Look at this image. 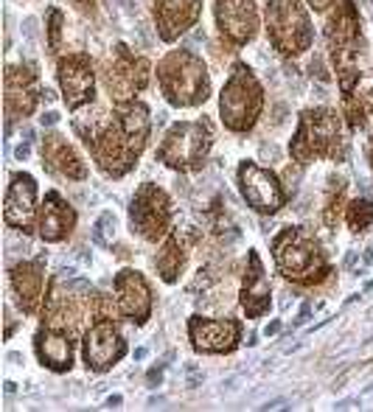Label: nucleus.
Returning <instances> with one entry per match:
<instances>
[{
    "label": "nucleus",
    "mask_w": 373,
    "mask_h": 412,
    "mask_svg": "<svg viewBox=\"0 0 373 412\" xmlns=\"http://www.w3.org/2000/svg\"><path fill=\"white\" fill-rule=\"evenodd\" d=\"M342 179H337V185H331V196H328V205H326V214H323V219H326V225H337V216H339V202H342Z\"/></svg>",
    "instance_id": "nucleus-28"
},
{
    "label": "nucleus",
    "mask_w": 373,
    "mask_h": 412,
    "mask_svg": "<svg viewBox=\"0 0 373 412\" xmlns=\"http://www.w3.org/2000/svg\"><path fill=\"white\" fill-rule=\"evenodd\" d=\"M331 3H334V0H309V6H312L314 12H326Z\"/></svg>",
    "instance_id": "nucleus-31"
},
{
    "label": "nucleus",
    "mask_w": 373,
    "mask_h": 412,
    "mask_svg": "<svg viewBox=\"0 0 373 412\" xmlns=\"http://www.w3.org/2000/svg\"><path fill=\"white\" fill-rule=\"evenodd\" d=\"M40 98V87H37V73L31 68H6V112L15 118H26L34 112Z\"/></svg>",
    "instance_id": "nucleus-19"
},
{
    "label": "nucleus",
    "mask_w": 373,
    "mask_h": 412,
    "mask_svg": "<svg viewBox=\"0 0 373 412\" xmlns=\"http://www.w3.org/2000/svg\"><path fill=\"white\" fill-rule=\"evenodd\" d=\"M247 275H244V286H242V306L247 317H261L270 303H272V286L267 281V272L261 267V258L256 250L247 253Z\"/></svg>",
    "instance_id": "nucleus-21"
},
{
    "label": "nucleus",
    "mask_w": 373,
    "mask_h": 412,
    "mask_svg": "<svg viewBox=\"0 0 373 412\" xmlns=\"http://www.w3.org/2000/svg\"><path fill=\"white\" fill-rule=\"evenodd\" d=\"M149 129V107L140 101H124L115 107L112 118L101 126V132L87 140V146L107 177H124L135 168L140 152L146 149Z\"/></svg>",
    "instance_id": "nucleus-1"
},
{
    "label": "nucleus",
    "mask_w": 373,
    "mask_h": 412,
    "mask_svg": "<svg viewBox=\"0 0 373 412\" xmlns=\"http://www.w3.org/2000/svg\"><path fill=\"white\" fill-rule=\"evenodd\" d=\"M264 110V90L247 65H236L219 93V115L231 132H250Z\"/></svg>",
    "instance_id": "nucleus-6"
},
{
    "label": "nucleus",
    "mask_w": 373,
    "mask_h": 412,
    "mask_svg": "<svg viewBox=\"0 0 373 412\" xmlns=\"http://www.w3.org/2000/svg\"><path fill=\"white\" fill-rule=\"evenodd\" d=\"M203 15V0H154V20L163 43L180 40Z\"/></svg>",
    "instance_id": "nucleus-15"
},
{
    "label": "nucleus",
    "mask_w": 373,
    "mask_h": 412,
    "mask_svg": "<svg viewBox=\"0 0 373 412\" xmlns=\"http://www.w3.org/2000/svg\"><path fill=\"white\" fill-rule=\"evenodd\" d=\"M345 219H348V228H351L353 233L367 230V225L373 222V202H370V199H353V202L348 205Z\"/></svg>",
    "instance_id": "nucleus-26"
},
{
    "label": "nucleus",
    "mask_w": 373,
    "mask_h": 412,
    "mask_svg": "<svg viewBox=\"0 0 373 412\" xmlns=\"http://www.w3.org/2000/svg\"><path fill=\"white\" fill-rule=\"evenodd\" d=\"M289 154L292 160L312 163L317 157H328V160H345L348 146L342 138V124L339 115L334 110L317 107V110H303L300 112V124L298 132L289 143Z\"/></svg>",
    "instance_id": "nucleus-4"
},
{
    "label": "nucleus",
    "mask_w": 373,
    "mask_h": 412,
    "mask_svg": "<svg viewBox=\"0 0 373 412\" xmlns=\"http://www.w3.org/2000/svg\"><path fill=\"white\" fill-rule=\"evenodd\" d=\"M34 348H37V356L45 367L57 370V373H65L71 370L73 365V345H71V334L65 331H57L54 325L37 331L34 337Z\"/></svg>",
    "instance_id": "nucleus-23"
},
{
    "label": "nucleus",
    "mask_w": 373,
    "mask_h": 412,
    "mask_svg": "<svg viewBox=\"0 0 373 412\" xmlns=\"http://www.w3.org/2000/svg\"><path fill=\"white\" fill-rule=\"evenodd\" d=\"M185 264V253H182V244L180 239H168L157 256V270H160V278L166 284H174L180 278V270Z\"/></svg>",
    "instance_id": "nucleus-25"
},
{
    "label": "nucleus",
    "mask_w": 373,
    "mask_h": 412,
    "mask_svg": "<svg viewBox=\"0 0 373 412\" xmlns=\"http://www.w3.org/2000/svg\"><path fill=\"white\" fill-rule=\"evenodd\" d=\"M34 202H37V182L31 174H15L6 191V208H3V219L9 228L29 233L31 230V219H34Z\"/></svg>",
    "instance_id": "nucleus-18"
},
{
    "label": "nucleus",
    "mask_w": 373,
    "mask_h": 412,
    "mask_svg": "<svg viewBox=\"0 0 373 412\" xmlns=\"http://www.w3.org/2000/svg\"><path fill=\"white\" fill-rule=\"evenodd\" d=\"M129 225L132 233L143 236L146 242H157L168 233L171 225V202L163 188L154 182H143L129 205Z\"/></svg>",
    "instance_id": "nucleus-9"
},
{
    "label": "nucleus",
    "mask_w": 373,
    "mask_h": 412,
    "mask_svg": "<svg viewBox=\"0 0 373 412\" xmlns=\"http://www.w3.org/2000/svg\"><path fill=\"white\" fill-rule=\"evenodd\" d=\"M124 353H126V342H124L121 331L112 325V320L101 317V320L85 334V365H87V370L104 373V370H110Z\"/></svg>",
    "instance_id": "nucleus-14"
},
{
    "label": "nucleus",
    "mask_w": 373,
    "mask_h": 412,
    "mask_svg": "<svg viewBox=\"0 0 373 412\" xmlns=\"http://www.w3.org/2000/svg\"><path fill=\"white\" fill-rule=\"evenodd\" d=\"M57 121H59V115H57V112H48V115H43V126H45V124L51 126V124H57Z\"/></svg>",
    "instance_id": "nucleus-35"
},
{
    "label": "nucleus",
    "mask_w": 373,
    "mask_h": 412,
    "mask_svg": "<svg viewBox=\"0 0 373 412\" xmlns=\"http://www.w3.org/2000/svg\"><path fill=\"white\" fill-rule=\"evenodd\" d=\"M160 378H163V367H152V370H149V384H152V387H157V384H160Z\"/></svg>",
    "instance_id": "nucleus-32"
},
{
    "label": "nucleus",
    "mask_w": 373,
    "mask_h": 412,
    "mask_svg": "<svg viewBox=\"0 0 373 412\" xmlns=\"http://www.w3.org/2000/svg\"><path fill=\"white\" fill-rule=\"evenodd\" d=\"M12 331H15V320H12V314L6 311V337H12Z\"/></svg>",
    "instance_id": "nucleus-36"
},
{
    "label": "nucleus",
    "mask_w": 373,
    "mask_h": 412,
    "mask_svg": "<svg viewBox=\"0 0 373 412\" xmlns=\"http://www.w3.org/2000/svg\"><path fill=\"white\" fill-rule=\"evenodd\" d=\"M267 37L284 57H300L314 43V29L300 0H270L267 3Z\"/></svg>",
    "instance_id": "nucleus-8"
},
{
    "label": "nucleus",
    "mask_w": 373,
    "mask_h": 412,
    "mask_svg": "<svg viewBox=\"0 0 373 412\" xmlns=\"http://www.w3.org/2000/svg\"><path fill=\"white\" fill-rule=\"evenodd\" d=\"M157 82H160L166 101L174 107H197L211 96L208 68L189 48H177L160 59Z\"/></svg>",
    "instance_id": "nucleus-2"
},
{
    "label": "nucleus",
    "mask_w": 373,
    "mask_h": 412,
    "mask_svg": "<svg viewBox=\"0 0 373 412\" xmlns=\"http://www.w3.org/2000/svg\"><path fill=\"white\" fill-rule=\"evenodd\" d=\"M12 286L17 292L20 309L26 314H34L43 300V258L37 261H23L12 270Z\"/></svg>",
    "instance_id": "nucleus-24"
},
{
    "label": "nucleus",
    "mask_w": 373,
    "mask_h": 412,
    "mask_svg": "<svg viewBox=\"0 0 373 412\" xmlns=\"http://www.w3.org/2000/svg\"><path fill=\"white\" fill-rule=\"evenodd\" d=\"M76 228V211L71 205L57 193H45V205H43V214H40V236L48 244L65 242Z\"/></svg>",
    "instance_id": "nucleus-20"
},
{
    "label": "nucleus",
    "mask_w": 373,
    "mask_h": 412,
    "mask_svg": "<svg viewBox=\"0 0 373 412\" xmlns=\"http://www.w3.org/2000/svg\"><path fill=\"white\" fill-rule=\"evenodd\" d=\"M236 179H239V188H242V196L247 199V205L258 214H278L284 205H286V193L278 182V177L267 168H261L258 163L253 160H244L236 171Z\"/></svg>",
    "instance_id": "nucleus-10"
},
{
    "label": "nucleus",
    "mask_w": 373,
    "mask_h": 412,
    "mask_svg": "<svg viewBox=\"0 0 373 412\" xmlns=\"http://www.w3.org/2000/svg\"><path fill=\"white\" fill-rule=\"evenodd\" d=\"M107 404H110V406H118V404H121V395H112Z\"/></svg>",
    "instance_id": "nucleus-38"
},
{
    "label": "nucleus",
    "mask_w": 373,
    "mask_h": 412,
    "mask_svg": "<svg viewBox=\"0 0 373 412\" xmlns=\"http://www.w3.org/2000/svg\"><path fill=\"white\" fill-rule=\"evenodd\" d=\"M59 87L68 110H79L93 101L96 96V76H93V62L87 54H71L59 59Z\"/></svg>",
    "instance_id": "nucleus-12"
},
{
    "label": "nucleus",
    "mask_w": 373,
    "mask_h": 412,
    "mask_svg": "<svg viewBox=\"0 0 373 412\" xmlns=\"http://www.w3.org/2000/svg\"><path fill=\"white\" fill-rule=\"evenodd\" d=\"M112 236H115V216H112V211H104L93 228V242L107 247V244H112Z\"/></svg>",
    "instance_id": "nucleus-27"
},
{
    "label": "nucleus",
    "mask_w": 373,
    "mask_h": 412,
    "mask_svg": "<svg viewBox=\"0 0 373 412\" xmlns=\"http://www.w3.org/2000/svg\"><path fill=\"white\" fill-rule=\"evenodd\" d=\"M59 37H62V12L51 9L48 12V51L51 54L59 51Z\"/></svg>",
    "instance_id": "nucleus-29"
},
{
    "label": "nucleus",
    "mask_w": 373,
    "mask_h": 412,
    "mask_svg": "<svg viewBox=\"0 0 373 412\" xmlns=\"http://www.w3.org/2000/svg\"><path fill=\"white\" fill-rule=\"evenodd\" d=\"M214 12H217L219 34L231 45L239 48L253 43L258 31V12L253 6V0H214Z\"/></svg>",
    "instance_id": "nucleus-13"
},
{
    "label": "nucleus",
    "mask_w": 373,
    "mask_h": 412,
    "mask_svg": "<svg viewBox=\"0 0 373 412\" xmlns=\"http://www.w3.org/2000/svg\"><path fill=\"white\" fill-rule=\"evenodd\" d=\"M189 337H191V345L200 353H231L239 345V323L236 320L191 317L189 320Z\"/></svg>",
    "instance_id": "nucleus-16"
},
{
    "label": "nucleus",
    "mask_w": 373,
    "mask_h": 412,
    "mask_svg": "<svg viewBox=\"0 0 373 412\" xmlns=\"http://www.w3.org/2000/svg\"><path fill=\"white\" fill-rule=\"evenodd\" d=\"M326 37H328L339 90L348 98L362 73V34H359V12L353 0H339L337 3V12L328 17Z\"/></svg>",
    "instance_id": "nucleus-3"
},
{
    "label": "nucleus",
    "mask_w": 373,
    "mask_h": 412,
    "mask_svg": "<svg viewBox=\"0 0 373 412\" xmlns=\"http://www.w3.org/2000/svg\"><path fill=\"white\" fill-rule=\"evenodd\" d=\"M115 292H118V311L135 325H143L152 314V292L143 275L135 270H121L115 275Z\"/></svg>",
    "instance_id": "nucleus-17"
},
{
    "label": "nucleus",
    "mask_w": 373,
    "mask_h": 412,
    "mask_svg": "<svg viewBox=\"0 0 373 412\" xmlns=\"http://www.w3.org/2000/svg\"><path fill=\"white\" fill-rule=\"evenodd\" d=\"M149 73H152V65L143 57L129 54L126 45H115V57L107 65V87H110V96L118 104L132 101V96L149 84Z\"/></svg>",
    "instance_id": "nucleus-11"
},
{
    "label": "nucleus",
    "mask_w": 373,
    "mask_h": 412,
    "mask_svg": "<svg viewBox=\"0 0 373 412\" xmlns=\"http://www.w3.org/2000/svg\"><path fill=\"white\" fill-rule=\"evenodd\" d=\"M278 328H281V323L275 320V323H270V325H267V331H264V334H267V337H272V334H278Z\"/></svg>",
    "instance_id": "nucleus-37"
},
{
    "label": "nucleus",
    "mask_w": 373,
    "mask_h": 412,
    "mask_svg": "<svg viewBox=\"0 0 373 412\" xmlns=\"http://www.w3.org/2000/svg\"><path fill=\"white\" fill-rule=\"evenodd\" d=\"M309 311H312V306H309V303H306V306H303V309H300V314H298V320H295V325H303V323H306V320H309Z\"/></svg>",
    "instance_id": "nucleus-33"
},
{
    "label": "nucleus",
    "mask_w": 373,
    "mask_h": 412,
    "mask_svg": "<svg viewBox=\"0 0 373 412\" xmlns=\"http://www.w3.org/2000/svg\"><path fill=\"white\" fill-rule=\"evenodd\" d=\"M43 163H45V168H51L54 174H62L68 179H85L87 177L85 160L76 154V149L59 132L45 135V140H43Z\"/></svg>",
    "instance_id": "nucleus-22"
},
{
    "label": "nucleus",
    "mask_w": 373,
    "mask_h": 412,
    "mask_svg": "<svg viewBox=\"0 0 373 412\" xmlns=\"http://www.w3.org/2000/svg\"><path fill=\"white\" fill-rule=\"evenodd\" d=\"M272 256L281 275L295 284L312 286L328 275V264L320 250V242L306 228H286L272 242Z\"/></svg>",
    "instance_id": "nucleus-5"
},
{
    "label": "nucleus",
    "mask_w": 373,
    "mask_h": 412,
    "mask_svg": "<svg viewBox=\"0 0 373 412\" xmlns=\"http://www.w3.org/2000/svg\"><path fill=\"white\" fill-rule=\"evenodd\" d=\"M29 152H31V146H29V143H20V146H17V157H20V160H26V157H29Z\"/></svg>",
    "instance_id": "nucleus-34"
},
{
    "label": "nucleus",
    "mask_w": 373,
    "mask_h": 412,
    "mask_svg": "<svg viewBox=\"0 0 373 412\" xmlns=\"http://www.w3.org/2000/svg\"><path fill=\"white\" fill-rule=\"evenodd\" d=\"M365 121H367V101L348 96V124H351V129L365 126Z\"/></svg>",
    "instance_id": "nucleus-30"
},
{
    "label": "nucleus",
    "mask_w": 373,
    "mask_h": 412,
    "mask_svg": "<svg viewBox=\"0 0 373 412\" xmlns=\"http://www.w3.org/2000/svg\"><path fill=\"white\" fill-rule=\"evenodd\" d=\"M367 154H370V165H373V138H370V146H367Z\"/></svg>",
    "instance_id": "nucleus-39"
},
{
    "label": "nucleus",
    "mask_w": 373,
    "mask_h": 412,
    "mask_svg": "<svg viewBox=\"0 0 373 412\" xmlns=\"http://www.w3.org/2000/svg\"><path fill=\"white\" fill-rule=\"evenodd\" d=\"M211 146H214V126L208 118L180 121L166 132L163 143L157 146V160L166 163L168 168L194 171L205 163Z\"/></svg>",
    "instance_id": "nucleus-7"
}]
</instances>
